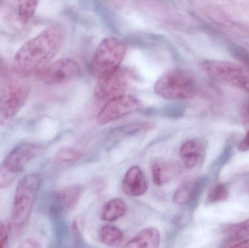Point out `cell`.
<instances>
[{"label":"cell","instance_id":"6da1fadb","mask_svg":"<svg viewBox=\"0 0 249 248\" xmlns=\"http://www.w3.org/2000/svg\"><path fill=\"white\" fill-rule=\"evenodd\" d=\"M64 41V31L55 24L44 29L25 42L13 58V71L28 78L50 64L58 53Z\"/></svg>","mask_w":249,"mask_h":248},{"label":"cell","instance_id":"9c48e42d","mask_svg":"<svg viewBox=\"0 0 249 248\" xmlns=\"http://www.w3.org/2000/svg\"><path fill=\"white\" fill-rule=\"evenodd\" d=\"M81 74L78 63L71 58H63L48 64L36 74L38 80L50 85L60 84L77 78Z\"/></svg>","mask_w":249,"mask_h":248},{"label":"cell","instance_id":"8fae6325","mask_svg":"<svg viewBox=\"0 0 249 248\" xmlns=\"http://www.w3.org/2000/svg\"><path fill=\"white\" fill-rule=\"evenodd\" d=\"M206 143L203 140L190 139L180 148V157L187 169H193L201 161L206 151Z\"/></svg>","mask_w":249,"mask_h":248},{"label":"cell","instance_id":"8992f818","mask_svg":"<svg viewBox=\"0 0 249 248\" xmlns=\"http://www.w3.org/2000/svg\"><path fill=\"white\" fill-rule=\"evenodd\" d=\"M202 68L208 75L231 87L249 93V70L229 61L207 60Z\"/></svg>","mask_w":249,"mask_h":248},{"label":"cell","instance_id":"cb8c5ba5","mask_svg":"<svg viewBox=\"0 0 249 248\" xmlns=\"http://www.w3.org/2000/svg\"><path fill=\"white\" fill-rule=\"evenodd\" d=\"M18 248H41V246L37 240L29 237L23 240Z\"/></svg>","mask_w":249,"mask_h":248},{"label":"cell","instance_id":"7402d4cb","mask_svg":"<svg viewBox=\"0 0 249 248\" xmlns=\"http://www.w3.org/2000/svg\"><path fill=\"white\" fill-rule=\"evenodd\" d=\"M228 188L224 183H217L209 191L208 195V202L211 203L225 200L228 196Z\"/></svg>","mask_w":249,"mask_h":248},{"label":"cell","instance_id":"d4e9b609","mask_svg":"<svg viewBox=\"0 0 249 248\" xmlns=\"http://www.w3.org/2000/svg\"><path fill=\"white\" fill-rule=\"evenodd\" d=\"M238 148L241 151H249V131L240 143Z\"/></svg>","mask_w":249,"mask_h":248},{"label":"cell","instance_id":"5b68a950","mask_svg":"<svg viewBox=\"0 0 249 248\" xmlns=\"http://www.w3.org/2000/svg\"><path fill=\"white\" fill-rule=\"evenodd\" d=\"M125 44L115 37H107L101 42L91 62V69L98 77L112 74L119 69L126 53Z\"/></svg>","mask_w":249,"mask_h":248},{"label":"cell","instance_id":"603a6c76","mask_svg":"<svg viewBox=\"0 0 249 248\" xmlns=\"http://www.w3.org/2000/svg\"><path fill=\"white\" fill-rule=\"evenodd\" d=\"M8 239V234L6 230L5 225L0 219V248H6Z\"/></svg>","mask_w":249,"mask_h":248},{"label":"cell","instance_id":"9a60e30c","mask_svg":"<svg viewBox=\"0 0 249 248\" xmlns=\"http://www.w3.org/2000/svg\"><path fill=\"white\" fill-rule=\"evenodd\" d=\"M83 193L81 186H73L62 189L58 194V200L63 208L71 210L77 205Z\"/></svg>","mask_w":249,"mask_h":248},{"label":"cell","instance_id":"30bf717a","mask_svg":"<svg viewBox=\"0 0 249 248\" xmlns=\"http://www.w3.org/2000/svg\"><path fill=\"white\" fill-rule=\"evenodd\" d=\"M141 102L132 96H119L108 100L98 114L96 121L99 125H106L134 113L140 109Z\"/></svg>","mask_w":249,"mask_h":248},{"label":"cell","instance_id":"5bb4252c","mask_svg":"<svg viewBox=\"0 0 249 248\" xmlns=\"http://www.w3.org/2000/svg\"><path fill=\"white\" fill-rule=\"evenodd\" d=\"M127 206L124 200L115 198L107 202L101 211V218L103 221L112 222L122 218L125 214Z\"/></svg>","mask_w":249,"mask_h":248},{"label":"cell","instance_id":"44dd1931","mask_svg":"<svg viewBox=\"0 0 249 248\" xmlns=\"http://www.w3.org/2000/svg\"><path fill=\"white\" fill-rule=\"evenodd\" d=\"M227 234L231 240H241L249 236V218L239 223L231 226L227 230Z\"/></svg>","mask_w":249,"mask_h":248},{"label":"cell","instance_id":"d6986e66","mask_svg":"<svg viewBox=\"0 0 249 248\" xmlns=\"http://www.w3.org/2000/svg\"><path fill=\"white\" fill-rule=\"evenodd\" d=\"M83 156V152L70 147H64L58 150L55 154V162L61 165L73 164L80 160Z\"/></svg>","mask_w":249,"mask_h":248},{"label":"cell","instance_id":"7a4b0ae2","mask_svg":"<svg viewBox=\"0 0 249 248\" xmlns=\"http://www.w3.org/2000/svg\"><path fill=\"white\" fill-rule=\"evenodd\" d=\"M0 76V124L6 126L26 103L29 94V83L28 78L20 77L13 69H5Z\"/></svg>","mask_w":249,"mask_h":248},{"label":"cell","instance_id":"2e32d148","mask_svg":"<svg viewBox=\"0 0 249 248\" xmlns=\"http://www.w3.org/2000/svg\"><path fill=\"white\" fill-rule=\"evenodd\" d=\"M99 237L100 241L106 246H116L122 240L123 232L115 226L105 225L99 230Z\"/></svg>","mask_w":249,"mask_h":248},{"label":"cell","instance_id":"83f0119b","mask_svg":"<svg viewBox=\"0 0 249 248\" xmlns=\"http://www.w3.org/2000/svg\"><path fill=\"white\" fill-rule=\"evenodd\" d=\"M4 70H5V68H4V65H3L2 60H1V56H0V75L4 72Z\"/></svg>","mask_w":249,"mask_h":248},{"label":"cell","instance_id":"4316f807","mask_svg":"<svg viewBox=\"0 0 249 248\" xmlns=\"http://www.w3.org/2000/svg\"><path fill=\"white\" fill-rule=\"evenodd\" d=\"M244 118L246 122H248L249 124V103L246 106L245 109L244 111Z\"/></svg>","mask_w":249,"mask_h":248},{"label":"cell","instance_id":"ffe728a7","mask_svg":"<svg viewBox=\"0 0 249 248\" xmlns=\"http://www.w3.org/2000/svg\"><path fill=\"white\" fill-rule=\"evenodd\" d=\"M152 178L154 183L160 186L166 183L169 179V172L165 163L156 160L152 165Z\"/></svg>","mask_w":249,"mask_h":248},{"label":"cell","instance_id":"e0dca14e","mask_svg":"<svg viewBox=\"0 0 249 248\" xmlns=\"http://www.w3.org/2000/svg\"><path fill=\"white\" fill-rule=\"evenodd\" d=\"M197 188L196 182H189L181 185L174 194L173 202L178 205H184L188 203L194 196Z\"/></svg>","mask_w":249,"mask_h":248},{"label":"cell","instance_id":"4fadbf2b","mask_svg":"<svg viewBox=\"0 0 249 248\" xmlns=\"http://www.w3.org/2000/svg\"><path fill=\"white\" fill-rule=\"evenodd\" d=\"M160 243V234L158 229L148 227L139 231L121 248H158Z\"/></svg>","mask_w":249,"mask_h":248},{"label":"cell","instance_id":"52a82bcc","mask_svg":"<svg viewBox=\"0 0 249 248\" xmlns=\"http://www.w3.org/2000/svg\"><path fill=\"white\" fill-rule=\"evenodd\" d=\"M40 150L39 146L31 143L15 147L0 165V189L9 187Z\"/></svg>","mask_w":249,"mask_h":248},{"label":"cell","instance_id":"ba28073f","mask_svg":"<svg viewBox=\"0 0 249 248\" xmlns=\"http://www.w3.org/2000/svg\"><path fill=\"white\" fill-rule=\"evenodd\" d=\"M134 79V74L130 70L120 68L112 74L98 78L95 96L99 100H109L124 96Z\"/></svg>","mask_w":249,"mask_h":248},{"label":"cell","instance_id":"3957f363","mask_svg":"<svg viewBox=\"0 0 249 248\" xmlns=\"http://www.w3.org/2000/svg\"><path fill=\"white\" fill-rule=\"evenodd\" d=\"M40 185L41 176L38 173H29L19 181L10 215V230L13 236L19 235L27 225Z\"/></svg>","mask_w":249,"mask_h":248},{"label":"cell","instance_id":"f1b7e54d","mask_svg":"<svg viewBox=\"0 0 249 248\" xmlns=\"http://www.w3.org/2000/svg\"><path fill=\"white\" fill-rule=\"evenodd\" d=\"M1 3H2V2H1V1H0V5H1Z\"/></svg>","mask_w":249,"mask_h":248},{"label":"cell","instance_id":"277c9868","mask_svg":"<svg viewBox=\"0 0 249 248\" xmlns=\"http://www.w3.org/2000/svg\"><path fill=\"white\" fill-rule=\"evenodd\" d=\"M197 84L194 77L182 69L167 71L154 85L155 93L168 100H184L196 96Z\"/></svg>","mask_w":249,"mask_h":248},{"label":"cell","instance_id":"7c38bea8","mask_svg":"<svg viewBox=\"0 0 249 248\" xmlns=\"http://www.w3.org/2000/svg\"><path fill=\"white\" fill-rule=\"evenodd\" d=\"M123 189L127 196L140 197L147 190V182L143 171L139 166L128 169L124 176Z\"/></svg>","mask_w":249,"mask_h":248},{"label":"cell","instance_id":"ac0fdd59","mask_svg":"<svg viewBox=\"0 0 249 248\" xmlns=\"http://www.w3.org/2000/svg\"><path fill=\"white\" fill-rule=\"evenodd\" d=\"M39 1H20L18 2V18L22 24H27L35 16Z\"/></svg>","mask_w":249,"mask_h":248},{"label":"cell","instance_id":"484cf974","mask_svg":"<svg viewBox=\"0 0 249 248\" xmlns=\"http://www.w3.org/2000/svg\"><path fill=\"white\" fill-rule=\"evenodd\" d=\"M226 248H249V239H246L238 243H233Z\"/></svg>","mask_w":249,"mask_h":248}]
</instances>
